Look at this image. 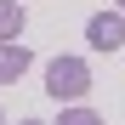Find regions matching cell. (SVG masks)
<instances>
[{
  "mask_svg": "<svg viewBox=\"0 0 125 125\" xmlns=\"http://www.w3.org/2000/svg\"><path fill=\"white\" fill-rule=\"evenodd\" d=\"M46 91L57 102H74V97H85L91 91V68L80 57H51V68H46Z\"/></svg>",
  "mask_w": 125,
  "mask_h": 125,
  "instance_id": "obj_1",
  "label": "cell"
},
{
  "mask_svg": "<svg viewBox=\"0 0 125 125\" xmlns=\"http://www.w3.org/2000/svg\"><path fill=\"white\" fill-rule=\"evenodd\" d=\"M85 40L97 51H119L125 46V17H114V11H97L91 23H85Z\"/></svg>",
  "mask_w": 125,
  "mask_h": 125,
  "instance_id": "obj_2",
  "label": "cell"
},
{
  "mask_svg": "<svg viewBox=\"0 0 125 125\" xmlns=\"http://www.w3.org/2000/svg\"><path fill=\"white\" fill-rule=\"evenodd\" d=\"M29 46H23V40H0V85H11V80L17 74H29Z\"/></svg>",
  "mask_w": 125,
  "mask_h": 125,
  "instance_id": "obj_3",
  "label": "cell"
},
{
  "mask_svg": "<svg viewBox=\"0 0 125 125\" xmlns=\"http://www.w3.org/2000/svg\"><path fill=\"white\" fill-rule=\"evenodd\" d=\"M17 29H23V6L17 0H0V40H17Z\"/></svg>",
  "mask_w": 125,
  "mask_h": 125,
  "instance_id": "obj_4",
  "label": "cell"
},
{
  "mask_svg": "<svg viewBox=\"0 0 125 125\" xmlns=\"http://www.w3.org/2000/svg\"><path fill=\"white\" fill-rule=\"evenodd\" d=\"M57 125H102V114H91V108H62Z\"/></svg>",
  "mask_w": 125,
  "mask_h": 125,
  "instance_id": "obj_5",
  "label": "cell"
},
{
  "mask_svg": "<svg viewBox=\"0 0 125 125\" xmlns=\"http://www.w3.org/2000/svg\"><path fill=\"white\" fill-rule=\"evenodd\" d=\"M17 125H46V119H17Z\"/></svg>",
  "mask_w": 125,
  "mask_h": 125,
  "instance_id": "obj_6",
  "label": "cell"
},
{
  "mask_svg": "<svg viewBox=\"0 0 125 125\" xmlns=\"http://www.w3.org/2000/svg\"><path fill=\"white\" fill-rule=\"evenodd\" d=\"M119 6H125V0H119Z\"/></svg>",
  "mask_w": 125,
  "mask_h": 125,
  "instance_id": "obj_7",
  "label": "cell"
},
{
  "mask_svg": "<svg viewBox=\"0 0 125 125\" xmlns=\"http://www.w3.org/2000/svg\"><path fill=\"white\" fill-rule=\"evenodd\" d=\"M0 119H6V114H0Z\"/></svg>",
  "mask_w": 125,
  "mask_h": 125,
  "instance_id": "obj_8",
  "label": "cell"
}]
</instances>
